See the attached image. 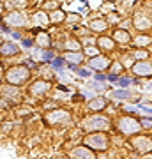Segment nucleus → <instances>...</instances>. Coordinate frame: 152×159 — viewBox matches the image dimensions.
<instances>
[{"mask_svg": "<svg viewBox=\"0 0 152 159\" xmlns=\"http://www.w3.org/2000/svg\"><path fill=\"white\" fill-rule=\"evenodd\" d=\"M27 78H28V69L23 67V66H20V67H11L9 73H7V81H11L14 85L23 83Z\"/></svg>", "mask_w": 152, "mask_h": 159, "instance_id": "f257e3e1", "label": "nucleus"}, {"mask_svg": "<svg viewBox=\"0 0 152 159\" xmlns=\"http://www.w3.org/2000/svg\"><path fill=\"white\" fill-rule=\"evenodd\" d=\"M118 129L122 131L124 134H135L140 131V122L135 119H131V117H126L118 122Z\"/></svg>", "mask_w": 152, "mask_h": 159, "instance_id": "f03ea898", "label": "nucleus"}, {"mask_svg": "<svg viewBox=\"0 0 152 159\" xmlns=\"http://www.w3.org/2000/svg\"><path fill=\"white\" fill-rule=\"evenodd\" d=\"M85 143H87V147L97 148V150H104L108 147V138L104 134H90V136L85 138Z\"/></svg>", "mask_w": 152, "mask_h": 159, "instance_id": "7ed1b4c3", "label": "nucleus"}, {"mask_svg": "<svg viewBox=\"0 0 152 159\" xmlns=\"http://www.w3.org/2000/svg\"><path fill=\"white\" fill-rule=\"evenodd\" d=\"M110 125V120L103 115H94L87 120V129L89 131H96V129H106Z\"/></svg>", "mask_w": 152, "mask_h": 159, "instance_id": "20e7f679", "label": "nucleus"}, {"mask_svg": "<svg viewBox=\"0 0 152 159\" xmlns=\"http://www.w3.org/2000/svg\"><path fill=\"white\" fill-rule=\"evenodd\" d=\"M50 90V83L48 81H43V80H37L34 85L30 87V92L34 94V96H43L46 92Z\"/></svg>", "mask_w": 152, "mask_h": 159, "instance_id": "39448f33", "label": "nucleus"}, {"mask_svg": "<svg viewBox=\"0 0 152 159\" xmlns=\"http://www.w3.org/2000/svg\"><path fill=\"white\" fill-rule=\"evenodd\" d=\"M6 20H7V23H11V25H14V27H18V25H20V27H23V25L27 23V20L23 18L21 12H11Z\"/></svg>", "mask_w": 152, "mask_h": 159, "instance_id": "423d86ee", "label": "nucleus"}, {"mask_svg": "<svg viewBox=\"0 0 152 159\" xmlns=\"http://www.w3.org/2000/svg\"><path fill=\"white\" fill-rule=\"evenodd\" d=\"M110 58L106 57H96V58H90V66L94 69H106L108 66H110Z\"/></svg>", "mask_w": 152, "mask_h": 159, "instance_id": "0eeeda50", "label": "nucleus"}, {"mask_svg": "<svg viewBox=\"0 0 152 159\" xmlns=\"http://www.w3.org/2000/svg\"><path fill=\"white\" fill-rule=\"evenodd\" d=\"M133 71H135L138 76H150V62H140V64H136L135 67H133Z\"/></svg>", "mask_w": 152, "mask_h": 159, "instance_id": "6e6552de", "label": "nucleus"}, {"mask_svg": "<svg viewBox=\"0 0 152 159\" xmlns=\"http://www.w3.org/2000/svg\"><path fill=\"white\" fill-rule=\"evenodd\" d=\"M64 60H67L71 66H78V64L83 62V55L81 53H74V51H69V53H66V57H64Z\"/></svg>", "mask_w": 152, "mask_h": 159, "instance_id": "1a4fd4ad", "label": "nucleus"}, {"mask_svg": "<svg viewBox=\"0 0 152 159\" xmlns=\"http://www.w3.org/2000/svg\"><path fill=\"white\" fill-rule=\"evenodd\" d=\"M46 119L50 120V122H67L69 120V113L67 111H53V113H50Z\"/></svg>", "mask_w": 152, "mask_h": 159, "instance_id": "9d476101", "label": "nucleus"}, {"mask_svg": "<svg viewBox=\"0 0 152 159\" xmlns=\"http://www.w3.org/2000/svg\"><path fill=\"white\" fill-rule=\"evenodd\" d=\"M18 51H20L18 44H12V43H6L4 46H0V53L2 55H16Z\"/></svg>", "mask_w": 152, "mask_h": 159, "instance_id": "9b49d317", "label": "nucleus"}, {"mask_svg": "<svg viewBox=\"0 0 152 159\" xmlns=\"http://www.w3.org/2000/svg\"><path fill=\"white\" fill-rule=\"evenodd\" d=\"M71 156H73V157H94V152L89 150V147H87V148L80 147V148H76V150H73Z\"/></svg>", "mask_w": 152, "mask_h": 159, "instance_id": "f8f14e48", "label": "nucleus"}, {"mask_svg": "<svg viewBox=\"0 0 152 159\" xmlns=\"http://www.w3.org/2000/svg\"><path fill=\"white\" fill-rule=\"evenodd\" d=\"M133 143H135V147L138 150H150V140L149 138H138Z\"/></svg>", "mask_w": 152, "mask_h": 159, "instance_id": "ddd939ff", "label": "nucleus"}, {"mask_svg": "<svg viewBox=\"0 0 152 159\" xmlns=\"http://www.w3.org/2000/svg\"><path fill=\"white\" fill-rule=\"evenodd\" d=\"M104 106H106V99H101V97H97V99H94V101L89 102L90 110H103Z\"/></svg>", "mask_w": 152, "mask_h": 159, "instance_id": "4468645a", "label": "nucleus"}, {"mask_svg": "<svg viewBox=\"0 0 152 159\" xmlns=\"http://www.w3.org/2000/svg\"><path fill=\"white\" fill-rule=\"evenodd\" d=\"M90 30H94V32H103V30H106V21H103V20L92 21L90 23Z\"/></svg>", "mask_w": 152, "mask_h": 159, "instance_id": "2eb2a0df", "label": "nucleus"}, {"mask_svg": "<svg viewBox=\"0 0 152 159\" xmlns=\"http://www.w3.org/2000/svg\"><path fill=\"white\" fill-rule=\"evenodd\" d=\"M35 44L41 46V48H44V46L50 44V37H48L44 32H39V34H37V39H35Z\"/></svg>", "mask_w": 152, "mask_h": 159, "instance_id": "dca6fc26", "label": "nucleus"}, {"mask_svg": "<svg viewBox=\"0 0 152 159\" xmlns=\"http://www.w3.org/2000/svg\"><path fill=\"white\" fill-rule=\"evenodd\" d=\"M97 44L101 46V48H104V50H112L113 48V41L108 39V37H101V39L97 41Z\"/></svg>", "mask_w": 152, "mask_h": 159, "instance_id": "f3484780", "label": "nucleus"}, {"mask_svg": "<svg viewBox=\"0 0 152 159\" xmlns=\"http://www.w3.org/2000/svg\"><path fill=\"white\" fill-rule=\"evenodd\" d=\"M115 39L120 41V43H127L129 41V34L127 32H122V30H117L115 32Z\"/></svg>", "mask_w": 152, "mask_h": 159, "instance_id": "a211bd4d", "label": "nucleus"}, {"mask_svg": "<svg viewBox=\"0 0 152 159\" xmlns=\"http://www.w3.org/2000/svg\"><path fill=\"white\" fill-rule=\"evenodd\" d=\"M113 97H117V99H127V97H131V94L126 90H115L113 92Z\"/></svg>", "mask_w": 152, "mask_h": 159, "instance_id": "6ab92c4d", "label": "nucleus"}, {"mask_svg": "<svg viewBox=\"0 0 152 159\" xmlns=\"http://www.w3.org/2000/svg\"><path fill=\"white\" fill-rule=\"evenodd\" d=\"M64 16H66V14H64L62 11H55L51 14V21H64Z\"/></svg>", "mask_w": 152, "mask_h": 159, "instance_id": "aec40b11", "label": "nucleus"}, {"mask_svg": "<svg viewBox=\"0 0 152 159\" xmlns=\"http://www.w3.org/2000/svg\"><path fill=\"white\" fill-rule=\"evenodd\" d=\"M41 60H44V62H51V58H53V53L51 51H41Z\"/></svg>", "mask_w": 152, "mask_h": 159, "instance_id": "412c9836", "label": "nucleus"}, {"mask_svg": "<svg viewBox=\"0 0 152 159\" xmlns=\"http://www.w3.org/2000/svg\"><path fill=\"white\" fill-rule=\"evenodd\" d=\"M66 48H67V50H74V51H78V50H80V44H78V41H67Z\"/></svg>", "mask_w": 152, "mask_h": 159, "instance_id": "4be33fe9", "label": "nucleus"}, {"mask_svg": "<svg viewBox=\"0 0 152 159\" xmlns=\"http://www.w3.org/2000/svg\"><path fill=\"white\" fill-rule=\"evenodd\" d=\"M11 4L14 7H25L27 6V0H11Z\"/></svg>", "mask_w": 152, "mask_h": 159, "instance_id": "5701e85b", "label": "nucleus"}, {"mask_svg": "<svg viewBox=\"0 0 152 159\" xmlns=\"http://www.w3.org/2000/svg\"><path fill=\"white\" fill-rule=\"evenodd\" d=\"M53 66H55L57 69H60V71H62V67H64V58H58V60H55V62H53Z\"/></svg>", "mask_w": 152, "mask_h": 159, "instance_id": "b1692460", "label": "nucleus"}, {"mask_svg": "<svg viewBox=\"0 0 152 159\" xmlns=\"http://www.w3.org/2000/svg\"><path fill=\"white\" fill-rule=\"evenodd\" d=\"M78 74H80V76H83V78H87V76H90L92 73H90V71H87V69H80Z\"/></svg>", "mask_w": 152, "mask_h": 159, "instance_id": "393cba45", "label": "nucleus"}, {"mask_svg": "<svg viewBox=\"0 0 152 159\" xmlns=\"http://www.w3.org/2000/svg\"><path fill=\"white\" fill-rule=\"evenodd\" d=\"M140 125H143V127H150V120H149V119H143V120H141V124Z\"/></svg>", "mask_w": 152, "mask_h": 159, "instance_id": "a878e982", "label": "nucleus"}, {"mask_svg": "<svg viewBox=\"0 0 152 159\" xmlns=\"http://www.w3.org/2000/svg\"><path fill=\"white\" fill-rule=\"evenodd\" d=\"M118 83H120V85H122V87H127V85H129V83H131V81H129V80H120Z\"/></svg>", "mask_w": 152, "mask_h": 159, "instance_id": "bb28decb", "label": "nucleus"}, {"mask_svg": "<svg viewBox=\"0 0 152 159\" xmlns=\"http://www.w3.org/2000/svg\"><path fill=\"white\" fill-rule=\"evenodd\" d=\"M108 80H110V81H117V74H110Z\"/></svg>", "mask_w": 152, "mask_h": 159, "instance_id": "cd10ccee", "label": "nucleus"}, {"mask_svg": "<svg viewBox=\"0 0 152 159\" xmlns=\"http://www.w3.org/2000/svg\"><path fill=\"white\" fill-rule=\"evenodd\" d=\"M120 69H122V66H120V64H115V66H113V71H120Z\"/></svg>", "mask_w": 152, "mask_h": 159, "instance_id": "c85d7f7f", "label": "nucleus"}, {"mask_svg": "<svg viewBox=\"0 0 152 159\" xmlns=\"http://www.w3.org/2000/svg\"><path fill=\"white\" fill-rule=\"evenodd\" d=\"M23 44H25V46H27V48H30V46H32V41H23Z\"/></svg>", "mask_w": 152, "mask_h": 159, "instance_id": "c756f323", "label": "nucleus"}, {"mask_svg": "<svg viewBox=\"0 0 152 159\" xmlns=\"http://www.w3.org/2000/svg\"><path fill=\"white\" fill-rule=\"evenodd\" d=\"M96 80H97V81H104V76H103V74H97Z\"/></svg>", "mask_w": 152, "mask_h": 159, "instance_id": "7c9ffc66", "label": "nucleus"}]
</instances>
